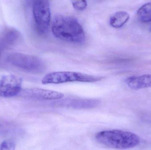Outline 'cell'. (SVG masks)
Returning <instances> with one entry per match:
<instances>
[{
    "mask_svg": "<svg viewBox=\"0 0 151 150\" xmlns=\"http://www.w3.org/2000/svg\"><path fill=\"white\" fill-rule=\"evenodd\" d=\"M52 31L56 38L67 42L82 44L85 40L83 28L75 18L57 15L53 19Z\"/></svg>",
    "mask_w": 151,
    "mask_h": 150,
    "instance_id": "1",
    "label": "cell"
},
{
    "mask_svg": "<svg viewBox=\"0 0 151 150\" xmlns=\"http://www.w3.org/2000/svg\"><path fill=\"white\" fill-rule=\"evenodd\" d=\"M95 138L100 144L116 149H132L139 145L141 141L136 134L118 129L99 132Z\"/></svg>",
    "mask_w": 151,
    "mask_h": 150,
    "instance_id": "2",
    "label": "cell"
},
{
    "mask_svg": "<svg viewBox=\"0 0 151 150\" xmlns=\"http://www.w3.org/2000/svg\"><path fill=\"white\" fill-rule=\"evenodd\" d=\"M103 77L74 71H57L48 73L42 80L43 84H59L72 82L93 83L104 79Z\"/></svg>",
    "mask_w": 151,
    "mask_h": 150,
    "instance_id": "3",
    "label": "cell"
},
{
    "mask_svg": "<svg viewBox=\"0 0 151 150\" xmlns=\"http://www.w3.org/2000/svg\"><path fill=\"white\" fill-rule=\"evenodd\" d=\"M7 61L14 67L32 73H40L45 68L44 63L40 58L21 53L10 54Z\"/></svg>",
    "mask_w": 151,
    "mask_h": 150,
    "instance_id": "4",
    "label": "cell"
},
{
    "mask_svg": "<svg viewBox=\"0 0 151 150\" xmlns=\"http://www.w3.org/2000/svg\"><path fill=\"white\" fill-rule=\"evenodd\" d=\"M33 15L36 28L41 33L48 31L51 18L50 5L48 1H35L33 5Z\"/></svg>",
    "mask_w": 151,
    "mask_h": 150,
    "instance_id": "5",
    "label": "cell"
},
{
    "mask_svg": "<svg viewBox=\"0 0 151 150\" xmlns=\"http://www.w3.org/2000/svg\"><path fill=\"white\" fill-rule=\"evenodd\" d=\"M21 78L13 75H5L0 80V97H15L21 91Z\"/></svg>",
    "mask_w": 151,
    "mask_h": 150,
    "instance_id": "6",
    "label": "cell"
},
{
    "mask_svg": "<svg viewBox=\"0 0 151 150\" xmlns=\"http://www.w3.org/2000/svg\"><path fill=\"white\" fill-rule=\"evenodd\" d=\"M19 94L24 97L37 100H57L64 97L62 92L40 88H32L21 91Z\"/></svg>",
    "mask_w": 151,
    "mask_h": 150,
    "instance_id": "7",
    "label": "cell"
},
{
    "mask_svg": "<svg viewBox=\"0 0 151 150\" xmlns=\"http://www.w3.org/2000/svg\"><path fill=\"white\" fill-rule=\"evenodd\" d=\"M126 83L129 88L134 90L151 88V74L130 77L126 79Z\"/></svg>",
    "mask_w": 151,
    "mask_h": 150,
    "instance_id": "8",
    "label": "cell"
},
{
    "mask_svg": "<svg viewBox=\"0 0 151 150\" xmlns=\"http://www.w3.org/2000/svg\"><path fill=\"white\" fill-rule=\"evenodd\" d=\"M129 15L125 11H117L110 18V25L115 28H120L123 26L128 21Z\"/></svg>",
    "mask_w": 151,
    "mask_h": 150,
    "instance_id": "9",
    "label": "cell"
},
{
    "mask_svg": "<svg viewBox=\"0 0 151 150\" xmlns=\"http://www.w3.org/2000/svg\"><path fill=\"white\" fill-rule=\"evenodd\" d=\"M138 19L143 23L151 22V2L141 6L137 10Z\"/></svg>",
    "mask_w": 151,
    "mask_h": 150,
    "instance_id": "10",
    "label": "cell"
},
{
    "mask_svg": "<svg viewBox=\"0 0 151 150\" xmlns=\"http://www.w3.org/2000/svg\"><path fill=\"white\" fill-rule=\"evenodd\" d=\"M20 36V33L14 29H9L6 31L4 37V40L5 44L8 45H12L16 43Z\"/></svg>",
    "mask_w": 151,
    "mask_h": 150,
    "instance_id": "11",
    "label": "cell"
},
{
    "mask_svg": "<svg viewBox=\"0 0 151 150\" xmlns=\"http://www.w3.org/2000/svg\"><path fill=\"white\" fill-rule=\"evenodd\" d=\"M16 144L12 140H7L0 144V150H15Z\"/></svg>",
    "mask_w": 151,
    "mask_h": 150,
    "instance_id": "12",
    "label": "cell"
},
{
    "mask_svg": "<svg viewBox=\"0 0 151 150\" xmlns=\"http://www.w3.org/2000/svg\"><path fill=\"white\" fill-rule=\"evenodd\" d=\"M72 3L73 8L77 11H83L85 10L88 6V3L87 1H73Z\"/></svg>",
    "mask_w": 151,
    "mask_h": 150,
    "instance_id": "13",
    "label": "cell"
},
{
    "mask_svg": "<svg viewBox=\"0 0 151 150\" xmlns=\"http://www.w3.org/2000/svg\"><path fill=\"white\" fill-rule=\"evenodd\" d=\"M0 54H1V50H0Z\"/></svg>",
    "mask_w": 151,
    "mask_h": 150,
    "instance_id": "14",
    "label": "cell"
}]
</instances>
